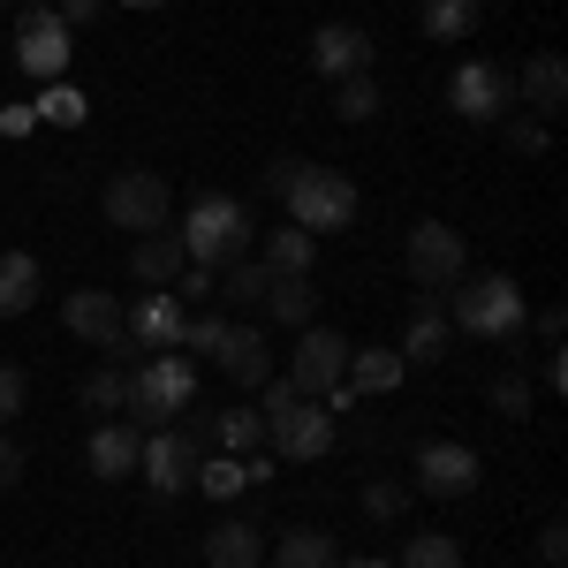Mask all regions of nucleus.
I'll return each mask as SVG.
<instances>
[{"mask_svg":"<svg viewBox=\"0 0 568 568\" xmlns=\"http://www.w3.org/2000/svg\"><path fill=\"white\" fill-rule=\"evenodd\" d=\"M265 561V524L251 516H220L205 530V568H258Z\"/></svg>","mask_w":568,"mask_h":568,"instance_id":"18","label":"nucleus"},{"mask_svg":"<svg viewBox=\"0 0 568 568\" xmlns=\"http://www.w3.org/2000/svg\"><path fill=\"white\" fill-rule=\"evenodd\" d=\"M402 265H409V288H455V281H463V265H470L463 227H447V220H417Z\"/></svg>","mask_w":568,"mask_h":568,"instance_id":"6","label":"nucleus"},{"mask_svg":"<svg viewBox=\"0 0 568 568\" xmlns=\"http://www.w3.org/2000/svg\"><path fill=\"white\" fill-rule=\"evenodd\" d=\"M508 144H516V152H524V160H546V144H554V130H546V122H538V114H516V122H508Z\"/></svg>","mask_w":568,"mask_h":568,"instance_id":"38","label":"nucleus"},{"mask_svg":"<svg viewBox=\"0 0 568 568\" xmlns=\"http://www.w3.org/2000/svg\"><path fill=\"white\" fill-rule=\"evenodd\" d=\"M478 8H485V0H478Z\"/></svg>","mask_w":568,"mask_h":568,"instance_id":"50","label":"nucleus"},{"mask_svg":"<svg viewBox=\"0 0 568 568\" xmlns=\"http://www.w3.org/2000/svg\"><path fill=\"white\" fill-rule=\"evenodd\" d=\"M84 409H106V417H122V409H130V372L99 364V372L84 379Z\"/></svg>","mask_w":568,"mask_h":568,"instance_id":"31","label":"nucleus"},{"mask_svg":"<svg viewBox=\"0 0 568 568\" xmlns=\"http://www.w3.org/2000/svg\"><path fill=\"white\" fill-rule=\"evenodd\" d=\"M136 447H144V433H136L130 417H106V425H91V470H99V485L106 478H130L136 470Z\"/></svg>","mask_w":568,"mask_h":568,"instance_id":"19","label":"nucleus"},{"mask_svg":"<svg viewBox=\"0 0 568 568\" xmlns=\"http://www.w3.org/2000/svg\"><path fill=\"white\" fill-rule=\"evenodd\" d=\"M417 23H425V39L455 45V39H470V31L485 23V8H478V0H425V8H417Z\"/></svg>","mask_w":568,"mask_h":568,"instance_id":"23","label":"nucleus"},{"mask_svg":"<svg viewBox=\"0 0 568 568\" xmlns=\"http://www.w3.org/2000/svg\"><path fill=\"white\" fill-rule=\"evenodd\" d=\"M106 220L114 227H130V235H152V227H168V213H175V190H168V175L160 168H122V175L106 182Z\"/></svg>","mask_w":568,"mask_h":568,"instance_id":"5","label":"nucleus"},{"mask_svg":"<svg viewBox=\"0 0 568 568\" xmlns=\"http://www.w3.org/2000/svg\"><path fill=\"white\" fill-rule=\"evenodd\" d=\"M205 356H213L235 387H265V379H273V349H265L258 326H227V318H220V334H213V349H205Z\"/></svg>","mask_w":568,"mask_h":568,"instance_id":"16","label":"nucleus"},{"mask_svg":"<svg viewBox=\"0 0 568 568\" xmlns=\"http://www.w3.org/2000/svg\"><path fill=\"white\" fill-rule=\"evenodd\" d=\"M213 439L227 447V455H251V447L265 439V417L258 409H227V417H213Z\"/></svg>","mask_w":568,"mask_h":568,"instance_id":"32","label":"nucleus"},{"mask_svg":"<svg viewBox=\"0 0 568 568\" xmlns=\"http://www.w3.org/2000/svg\"><path fill=\"white\" fill-rule=\"evenodd\" d=\"M349 387H356V394L402 387V349H349Z\"/></svg>","mask_w":568,"mask_h":568,"instance_id":"27","label":"nucleus"},{"mask_svg":"<svg viewBox=\"0 0 568 568\" xmlns=\"http://www.w3.org/2000/svg\"><path fill=\"white\" fill-rule=\"evenodd\" d=\"M478 447H463V439H425L417 447V485L433 493V500H463V493H478Z\"/></svg>","mask_w":568,"mask_h":568,"instance_id":"11","label":"nucleus"},{"mask_svg":"<svg viewBox=\"0 0 568 568\" xmlns=\"http://www.w3.org/2000/svg\"><path fill=\"white\" fill-rule=\"evenodd\" d=\"M130 318V349H182V326H190V304H182L175 288H152L144 304H130L122 311Z\"/></svg>","mask_w":568,"mask_h":568,"instance_id":"14","label":"nucleus"},{"mask_svg":"<svg viewBox=\"0 0 568 568\" xmlns=\"http://www.w3.org/2000/svg\"><path fill=\"white\" fill-rule=\"evenodd\" d=\"M190 265V251H182V235H168V227H152V235H136L130 251V273L144 281V288H175V273Z\"/></svg>","mask_w":568,"mask_h":568,"instance_id":"21","label":"nucleus"},{"mask_svg":"<svg viewBox=\"0 0 568 568\" xmlns=\"http://www.w3.org/2000/svg\"><path fill=\"white\" fill-rule=\"evenodd\" d=\"M516 99H524L538 122H554L568 106V69H561V53H538V61H524V77H516Z\"/></svg>","mask_w":568,"mask_h":568,"instance_id":"20","label":"nucleus"},{"mask_svg":"<svg viewBox=\"0 0 568 568\" xmlns=\"http://www.w3.org/2000/svg\"><path fill=\"white\" fill-rule=\"evenodd\" d=\"M265 265H273V273H311V265H318V235H304L296 220L273 227V235H265Z\"/></svg>","mask_w":568,"mask_h":568,"instance_id":"26","label":"nucleus"},{"mask_svg":"<svg viewBox=\"0 0 568 568\" xmlns=\"http://www.w3.org/2000/svg\"><path fill=\"white\" fill-rule=\"evenodd\" d=\"M61 318H69V334L91 342V349H130V318H122V304H114L106 288H77V296L61 304Z\"/></svg>","mask_w":568,"mask_h":568,"instance_id":"15","label":"nucleus"},{"mask_svg":"<svg viewBox=\"0 0 568 568\" xmlns=\"http://www.w3.org/2000/svg\"><path fill=\"white\" fill-rule=\"evenodd\" d=\"M265 311L281 318V326H318V288H311V273H273V288H265Z\"/></svg>","mask_w":568,"mask_h":568,"instance_id":"22","label":"nucleus"},{"mask_svg":"<svg viewBox=\"0 0 568 568\" xmlns=\"http://www.w3.org/2000/svg\"><path fill=\"white\" fill-rule=\"evenodd\" d=\"M447 349H455L447 288H417V296H409V334H402V364H439Z\"/></svg>","mask_w":568,"mask_h":568,"instance_id":"13","label":"nucleus"},{"mask_svg":"<svg viewBox=\"0 0 568 568\" xmlns=\"http://www.w3.org/2000/svg\"><path fill=\"white\" fill-rule=\"evenodd\" d=\"M447 99H455L463 122H500V114L516 106V77H508L500 61H463V69L447 77Z\"/></svg>","mask_w":568,"mask_h":568,"instance_id":"8","label":"nucleus"},{"mask_svg":"<svg viewBox=\"0 0 568 568\" xmlns=\"http://www.w3.org/2000/svg\"><path fill=\"white\" fill-rule=\"evenodd\" d=\"M281 205H288V220H296L304 235H342V227L356 220V182L342 175V168H311L304 160Z\"/></svg>","mask_w":568,"mask_h":568,"instance_id":"3","label":"nucleus"},{"mask_svg":"<svg viewBox=\"0 0 568 568\" xmlns=\"http://www.w3.org/2000/svg\"><path fill=\"white\" fill-rule=\"evenodd\" d=\"M53 16L77 31V23H91V16H99V0H53Z\"/></svg>","mask_w":568,"mask_h":568,"instance_id":"43","label":"nucleus"},{"mask_svg":"<svg viewBox=\"0 0 568 568\" xmlns=\"http://www.w3.org/2000/svg\"><path fill=\"white\" fill-rule=\"evenodd\" d=\"M561 334H568V311L546 304V311H538V342H546V349H561Z\"/></svg>","mask_w":568,"mask_h":568,"instance_id":"42","label":"nucleus"},{"mask_svg":"<svg viewBox=\"0 0 568 568\" xmlns=\"http://www.w3.org/2000/svg\"><path fill=\"white\" fill-rule=\"evenodd\" d=\"M265 288H273V265H251V258H235L227 273H220V304H265Z\"/></svg>","mask_w":568,"mask_h":568,"instance_id":"29","label":"nucleus"},{"mask_svg":"<svg viewBox=\"0 0 568 568\" xmlns=\"http://www.w3.org/2000/svg\"><path fill=\"white\" fill-rule=\"evenodd\" d=\"M0 8H8V0H0Z\"/></svg>","mask_w":568,"mask_h":568,"instance_id":"49","label":"nucleus"},{"mask_svg":"<svg viewBox=\"0 0 568 568\" xmlns=\"http://www.w3.org/2000/svg\"><path fill=\"white\" fill-rule=\"evenodd\" d=\"M296 168H304V160H273V168H265V190H273V197H288V182H296Z\"/></svg>","mask_w":568,"mask_h":568,"instance_id":"45","label":"nucleus"},{"mask_svg":"<svg viewBox=\"0 0 568 568\" xmlns=\"http://www.w3.org/2000/svg\"><path fill=\"white\" fill-rule=\"evenodd\" d=\"M175 296H182V304H205V296H220V265H182V273H175Z\"/></svg>","mask_w":568,"mask_h":568,"instance_id":"37","label":"nucleus"},{"mask_svg":"<svg viewBox=\"0 0 568 568\" xmlns=\"http://www.w3.org/2000/svg\"><path fill=\"white\" fill-rule=\"evenodd\" d=\"M342 372H349V342L334 334V326H304V342H296V364H288V387L318 402L326 387H342Z\"/></svg>","mask_w":568,"mask_h":568,"instance_id":"9","label":"nucleus"},{"mask_svg":"<svg viewBox=\"0 0 568 568\" xmlns=\"http://www.w3.org/2000/svg\"><path fill=\"white\" fill-rule=\"evenodd\" d=\"M530 402H538V394H530L524 372H500V379H493V409H500V417H530Z\"/></svg>","mask_w":568,"mask_h":568,"instance_id":"35","label":"nucleus"},{"mask_svg":"<svg viewBox=\"0 0 568 568\" xmlns=\"http://www.w3.org/2000/svg\"><path fill=\"white\" fill-rule=\"evenodd\" d=\"M281 568H342V546H334V530H281Z\"/></svg>","mask_w":568,"mask_h":568,"instance_id":"25","label":"nucleus"},{"mask_svg":"<svg viewBox=\"0 0 568 568\" xmlns=\"http://www.w3.org/2000/svg\"><path fill=\"white\" fill-rule=\"evenodd\" d=\"M402 508H409L402 485H364V516H372V524H402Z\"/></svg>","mask_w":568,"mask_h":568,"instance_id":"36","label":"nucleus"},{"mask_svg":"<svg viewBox=\"0 0 568 568\" xmlns=\"http://www.w3.org/2000/svg\"><path fill=\"white\" fill-rule=\"evenodd\" d=\"M311 69H318L326 84L364 77V69H372V31H356V23H318V31H311Z\"/></svg>","mask_w":568,"mask_h":568,"instance_id":"17","label":"nucleus"},{"mask_svg":"<svg viewBox=\"0 0 568 568\" xmlns=\"http://www.w3.org/2000/svg\"><path fill=\"white\" fill-rule=\"evenodd\" d=\"M197 493H213V500H235L243 485H251V455H197Z\"/></svg>","mask_w":568,"mask_h":568,"instance_id":"28","label":"nucleus"},{"mask_svg":"<svg viewBox=\"0 0 568 568\" xmlns=\"http://www.w3.org/2000/svg\"><path fill=\"white\" fill-rule=\"evenodd\" d=\"M175 433L190 439V447H197V455H213V417H205V409H190V417H182Z\"/></svg>","mask_w":568,"mask_h":568,"instance_id":"41","label":"nucleus"},{"mask_svg":"<svg viewBox=\"0 0 568 568\" xmlns=\"http://www.w3.org/2000/svg\"><path fill=\"white\" fill-rule=\"evenodd\" d=\"M538 561H546V568H561V561H568V524H561V516L538 530Z\"/></svg>","mask_w":568,"mask_h":568,"instance_id":"40","label":"nucleus"},{"mask_svg":"<svg viewBox=\"0 0 568 568\" xmlns=\"http://www.w3.org/2000/svg\"><path fill=\"white\" fill-rule=\"evenodd\" d=\"M402 568H463V546H455L447 530H417V538L402 546Z\"/></svg>","mask_w":568,"mask_h":568,"instance_id":"30","label":"nucleus"},{"mask_svg":"<svg viewBox=\"0 0 568 568\" xmlns=\"http://www.w3.org/2000/svg\"><path fill=\"white\" fill-rule=\"evenodd\" d=\"M69 53H77V31H69L53 8H31V16L16 23V61H23V77H61Z\"/></svg>","mask_w":568,"mask_h":568,"instance_id":"10","label":"nucleus"},{"mask_svg":"<svg viewBox=\"0 0 568 568\" xmlns=\"http://www.w3.org/2000/svg\"><path fill=\"white\" fill-rule=\"evenodd\" d=\"M16 478H23V447L0 433V485H16Z\"/></svg>","mask_w":568,"mask_h":568,"instance_id":"44","label":"nucleus"},{"mask_svg":"<svg viewBox=\"0 0 568 568\" xmlns=\"http://www.w3.org/2000/svg\"><path fill=\"white\" fill-rule=\"evenodd\" d=\"M136 470L152 485V500H175V493H190V478H197V447H190L175 425H160V433L136 447Z\"/></svg>","mask_w":568,"mask_h":568,"instance_id":"12","label":"nucleus"},{"mask_svg":"<svg viewBox=\"0 0 568 568\" xmlns=\"http://www.w3.org/2000/svg\"><path fill=\"white\" fill-rule=\"evenodd\" d=\"M39 114H45V122H53V130H84V114H91V106H84V91L53 84V91H45V99H39Z\"/></svg>","mask_w":568,"mask_h":568,"instance_id":"34","label":"nucleus"},{"mask_svg":"<svg viewBox=\"0 0 568 568\" xmlns=\"http://www.w3.org/2000/svg\"><path fill=\"white\" fill-rule=\"evenodd\" d=\"M265 439H273V455H288V463H318L326 447H334V409H318V402H281V409H265Z\"/></svg>","mask_w":568,"mask_h":568,"instance_id":"7","label":"nucleus"},{"mask_svg":"<svg viewBox=\"0 0 568 568\" xmlns=\"http://www.w3.org/2000/svg\"><path fill=\"white\" fill-rule=\"evenodd\" d=\"M190 394H197V372H190V356L160 349L144 372H130V425H168L175 409H190Z\"/></svg>","mask_w":568,"mask_h":568,"instance_id":"4","label":"nucleus"},{"mask_svg":"<svg viewBox=\"0 0 568 568\" xmlns=\"http://www.w3.org/2000/svg\"><path fill=\"white\" fill-rule=\"evenodd\" d=\"M447 318H455V334H478V342H524V288L508 273H478L447 304Z\"/></svg>","mask_w":568,"mask_h":568,"instance_id":"2","label":"nucleus"},{"mask_svg":"<svg viewBox=\"0 0 568 568\" xmlns=\"http://www.w3.org/2000/svg\"><path fill=\"white\" fill-rule=\"evenodd\" d=\"M23 402H31V379H23L16 364H0V425H16V417H23Z\"/></svg>","mask_w":568,"mask_h":568,"instance_id":"39","label":"nucleus"},{"mask_svg":"<svg viewBox=\"0 0 568 568\" xmlns=\"http://www.w3.org/2000/svg\"><path fill=\"white\" fill-rule=\"evenodd\" d=\"M39 304V258L31 251H0V318Z\"/></svg>","mask_w":568,"mask_h":568,"instance_id":"24","label":"nucleus"},{"mask_svg":"<svg viewBox=\"0 0 568 568\" xmlns=\"http://www.w3.org/2000/svg\"><path fill=\"white\" fill-rule=\"evenodd\" d=\"M130 8H168V0H130Z\"/></svg>","mask_w":568,"mask_h":568,"instance_id":"47","label":"nucleus"},{"mask_svg":"<svg viewBox=\"0 0 568 568\" xmlns=\"http://www.w3.org/2000/svg\"><path fill=\"white\" fill-rule=\"evenodd\" d=\"M243 243H251V205H243V197L205 190V197L182 213V251H190V265H235Z\"/></svg>","mask_w":568,"mask_h":568,"instance_id":"1","label":"nucleus"},{"mask_svg":"<svg viewBox=\"0 0 568 568\" xmlns=\"http://www.w3.org/2000/svg\"><path fill=\"white\" fill-rule=\"evenodd\" d=\"M342 568H387V561H342Z\"/></svg>","mask_w":568,"mask_h":568,"instance_id":"46","label":"nucleus"},{"mask_svg":"<svg viewBox=\"0 0 568 568\" xmlns=\"http://www.w3.org/2000/svg\"><path fill=\"white\" fill-rule=\"evenodd\" d=\"M31 8H53V0H31Z\"/></svg>","mask_w":568,"mask_h":568,"instance_id":"48","label":"nucleus"},{"mask_svg":"<svg viewBox=\"0 0 568 568\" xmlns=\"http://www.w3.org/2000/svg\"><path fill=\"white\" fill-rule=\"evenodd\" d=\"M334 114H342V122H372V114H379V84H372V77H342V84H334Z\"/></svg>","mask_w":568,"mask_h":568,"instance_id":"33","label":"nucleus"}]
</instances>
